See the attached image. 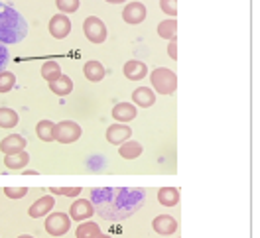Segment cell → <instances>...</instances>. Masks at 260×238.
<instances>
[{
    "label": "cell",
    "mask_w": 260,
    "mask_h": 238,
    "mask_svg": "<svg viewBox=\"0 0 260 238\" xmlns=\"http://www.w3.org/2000/svg\"><path fill=\"white\" fill-rule=\"evenodd\" d=\"M91 205L101 219L120 222L144 205V191L132 187H97L91 191Z\"/></svg>",
    "instance_id": "cell-1"
},
{
    "label": "cell",
    "mask_w": 260,
    "mask_h": 238,
    "mask_svg": "<svg viewBox=\"0 0 260 238\" xmlns=\"http://www.w3.org/2000/svg\"><path fill=\"white\" fill-rule=\"evenodd\" d=\"M28 36V22L16 8L0 2V42L18 44Z\"/></svg>",
    "instance_id": "cell-2"
},
{
    "label": "cell",
    "mask_w": 260,
    "mask_h": 238,
    "mask_svg": "<svg viewBox=\"0 0 260 238\" xmlns=\"http://www.w3.org/2000/svg\"><path fill=\"white\" fill-rule=\"evenodd\" d=\"M150 81L154 87V93L160 95H174L178 89V75L176 71L168 69V67H158L150 73Z\"/></svg>",
    "instance_id": "cell-3"
},
{
    "label": "cell",
    "mask_w": 260,
    "mask_h": 238,
    "mask_svg": "<svg viewBox=\"0 0 260 238\" xmlns=\"http://www.w3.org/2000/svg\"><path fill=\"white\" fill-rule=\"evenodd\" d=\"M83 130L75 120H61L53 128V140L59 144H73L81 138Z\"/></svg>",
    "instance_id": "cell-4"
},
{
    "label": "cell",
    "mask_w": 260,
    "mask_h": 238,
    "mask_svg": "<svg viewBox=\"0 0 260 238\" xmlns=\"http://www.w3.org/2000/svg\"><path fill=\"white\" fill-rule=\"evenodd\" d=\"M83 33H85V38L91 44H103V42H107V36H109L105 22L97 16L85 18V22H83Z\"/></svg>",
    "instance_id": "cell-5"
},
{
    "label": "cell",
    "mask_w": 260,
    "mask_h": 238,
    "mask_svg": "<svg viewBox=\"0 0 260 238\" xmlns=\"http://www.w3.org/2000/svg\"><path fill=\"white\" fill-rule=\"evenodd\" d=\"M69 228H71L69 215H65L61 211L48 215V219H46V232H48L49 236H63V234L69 232Z\"/></svg>",
    "instance_id": "cell-6"
},
{
    "label": "cell",
    "mask_w": 260,
    "mask_h": 238,
    "mask_svg": "<svg viewBox=\"0 0 260 238\" xmlns=\"http://www.w3.org/2000/svg\"><path fill=\"white\" fill-rule=\"evenodd\" d=\"M49 33H51V38H55V40H65L69 33H71V20L67 18V14H55V16H51L49 20Z\"/></svg>",
    "instance_id": "cell-7"
},
{
    "label": "cell",
    "mask_w": 260,
    "mask_h": 238,
    "mask_svg": "<svg viewBox=\"0 0 260 238\" xmlns=\"http://www.w3.org/2000/svg\"><path fill=\"white\" fill-rule=\"evenodd\" d=\"M122 20L130 26H138L146 20V6L142 2H128L122 10Z\"/></svg>",
    "instance_id": "cell-8"
},
{
    "label": "cell",
    "mask_w": 260,
    "mask_h": 238,
    "mask_svg": "<svg viewBox=\"0 0 260 238\" xmlns=\"http://www.w3.org/2000/svg\"><path fill=\"white\" fill-rule=\"evenodd\" d=\"M107 142L113 144V146H120L124 144L126 140H130L132 136V128L128 124H122V122H116V124H111L107 128Z\"/></svg>",
    "instance_id": "cell-9"
},
{
    "label": "cell",
    "mask_w": 260,
    "mask_h": 238,
    "mask_svg": "<svg viewBox=\"0 0 260 238\" xmlns=\"http://www.w3.org/2000/svg\"><path fill=\"white\" fill-rule=\"evenodd\" d=\"M93 215H95V209H93L89 199H77L73 205L69 207V219L71 221L83 222L87 219H91Z\"/></svg>",
    "instance_id": "cell-10"
},
{
    "label": "cell",
    "mask_w": 260,
    "mask_h": 238,
    "mask_svg": "<svg viewBox=\"0 0 260 238\" xmlns=\"http://www.w3.org/2000/svg\"><path fill=\"white\" fill-rule=\"evenodd\" d=\"M152 228L162 234V236H170L174 232H178V221L172 217V215H158L154 221H152Z\"/></svg>",
    "instance_id": "cell-11"
},
{
    "label": "cell",
    "mask_w": 260,
    "mask_h": 238,
    "mask_svg": "<svg viewBox=\"0 0 260 238\" xmlns=\"http://www.w3.org/2000/svg\"><path fill=\"white\" fill-rule=\"evenodd\" d=\"M53 207H55L53 195H44V197H40V199L28 209V215H30L32 219H42V217H46V215L51 213Z\"/></svg>",
    "instance_id": "cell-12"
},
{
    "label": "cell",
    "mask_w": 260,
    "mask_h": 238,
    "mask_svg": "<svg viewBox=\"0 0 260 238\" xmlns=\"http://www.w3.org/2000/svg\"><path fill=\"white\" fill-rule=\"evenodd\" d=\"M26 138L24 136H20V134H10V136H6V138H2V142H0V152L4 154V156H10V154H16V152H22V150H26Z\"/></svg>",
    "instance_id": "cell-13"
},
{
    "label": "cell",
    "mask_w": 260,
    "mask_h": 238,
    "mask_svg": "<svg viewBox=\"0 0 260 238\" xmlns=\"http://www.w3.org/2000/svg\"><path fill=\"white\" fill-rule=\"evenodd\" d=\"M122 73L128 81H142L148 75V65L138 59H130L122 67Z\"/></svg>",
    "instance_id": "cell-14"
},
{
    "label": "cell",
    "mask_w": 260,
    "mask_h": 238,
    "mask_svg": "<svg viewBox=\"0 0 260 238\" xmlns=\"http://www.w3.org/2000/svg\"><path fill=\"white\" fill-rule=\"evenodd\" d=\"M132 105L140 109H150L152 105H156V93L150 87H138L132 93Z\"/></svg>",
    "instance_id": "cell-15"
},
{
    "label": "cell",
    "mask_w": 260,
    "mask_h": 238,
    "mask_svg": "<svg viewBox=\"0 0 260 238\" xmlns=\"http://www.w3.org/2000/svg\"><path fill=\"white\" fill-rule=\"evenodd\" d=\"M136 114H138V109H136L132 103H118V105L113 107V118L116 122H122V124L134 120Z\"/></svg>",
    "instance_id": "cell-16"
},
{
    "label": "cell",
    "mask_w": 260,
    "mask_h": 238,
    "mask_svg": "<svg viewBox=\"0 0 260 238\" xmlns=\"http://www.w3.org/2000/svg\"><path fill=\"white\" fill-rule=\"evenodd\" d=\"M83 73H85V79L91 81V83H99V81L105 79V75H107V71H105L103 63H99V61H95V59H91V61L85 63Z\"/></svg>",
    "instance_id": "cell-17"
},
{
    "label": "cell",
    "mask_w": 260,
    "mask_h": 238,
    "mask_svg": "<svg viewBox=\"0 0 260 238\" xmlns=\"http://www.w3.org/2000/svg\"><path fill=\"white\" fill-rule=\"evenodd\" d=\"M28 163H30V154L26 150L16 152V154H10V156L4 158V165L10 167V169H24Z\"/></svg>",
    "instance_id": "cell-18"
},
{
    "label": "cell",
    "mask_w": 260,
    "mask_h": 238,
    "mask_svg": "<svg viewBox=\"0 0 260 238\" xmlns=\"http://www.w3.org/2000/svg\"><path fill=\"white\" fill-rule=\"evenodd\" d=\"M142 146L138 142H134V140H126L124 144H120L118 146V154H120V158L124 159H136L142 156Z\"/></svg>",
    "instance_id": "cell-19"
},
{
    "label": "cell",
    "mask_w": 260,
    "mask_h": 238,
    "mask_svg": "<svg viewBox=\"0 0 260 238\" xmlns=\"http://www.w3.org/2000/svg\"><path fill=\"white\" fill-rule=\"evenodd\" d=\"M48 85L49 89H51V93L57 96H67L73 91V81H71V77H67V75H61L57 81L48 83Z\"/></svg>",
    "instance_id": "cell-20"
},
{
    "label": "cell",
    "mask_w": 260,
    "mask_h": 238,
    "mask_svg": "<svg viewBox=\"0 0 260 238\" xmlns=\"http://www.w3.org/2000/svg\"><path fill=\"white\" fill-rule=\"evenodd\" d=\"M178 33V20L176 18H166L158 24V36L164 38V40H174Z\"/></svg>",
    "instance_id": "cell-21"
},
{
    "label": "cell",
    "mask_w": 260,
    "mask_h": 238,
    "mask_svg": "<svg viewBox=\"0 0 260 238\" xmlns=\"http://www.w3.org/2000/svg\"><path fill=\"white\" fill-rule=\"evenodd\" d=\"M158 201L164 207H176L179 203V189H176V187H162L158 191Z\"/></svg>",
    "instance_id": "cell-22"
},
{
    "label": "cell",
    "mask_w": 260,
    "mask_h": 238,
    "mask_svg": "<svg viewBox=\"0 0 260 238\" xmlns=\"http://www.w3.org/2000/svg\"><path fill=\"white\" fill-rule=\"evenodd\" d=\"M103 234L101 232V226L97 222H91V221H83L79 224V228L75 230V236L77 238H99Z\"/></svg>",
    "instance_id": "cell-23"
},
{
    "label": "cell",
    "mask_w": 260,
    "mask_h": 238,
    "mask_svg": "<svg viewBox=\"0 0 260 238\" xmlns=\"http://www.w3.org/2000/svg\"><path fill=\"white\" fill-rule=\"evenodd\" d=\"M18 122H20V116H18L16 111H12V109H8V107H2L0 109V128H14L18 126Z\"/></svg>",
    "instance_id": "cell-24"
},
{
    "label": "cell",
    "mask_w": 260,
    "mask_h": 238,
    "mask_svg": "<svg viewBox=\"0 0 260 238\" xmlns=\"http://www.w3.org/2000/svg\"><path fill=\"white\" fill-rule=\"evenodd\" d=\"M61 75H63V73H61V67H59L57 61H46V63L42 65V77L48 81V83L57 81Z\"/></svg>",
    "instance_id": "cell-25"
},
{
    "label": "cell",
    "mask_w": 260,
    "mask_h": 238,
    "mask_svg": "<svg viewBox=\"0 0 260 238\" xmlns=\"http://www.w3.org/2000/svg\"><path fill=\"white\" fill-rule=\"evenodd\" d=\"M53 128L55 124L51 120H40L36 126V134L42 142H53Z\"/></svg>",
    "instance_id": "cell-26"
},
{
    "label": "cell",
    "mask_w": 260,
    "mask_h": 238,
    "mask_svg": "<svg viewBox=\"0 0 260 238\" xmlns=\"http://www.w3.org/2000/svg\"><path fill=\"white\" fill-rule=\"evenodd\" d=\"M16 87V75L10 71H0V93H8Z\"/></svg>",
    "instance_id": "cell-27"
},
{
    "label": "cell",
    "mask_w": 260,
    "mask_h": 238,
    "mask_svg": "<svg viewBox=\"0 0 260 238\" xmlns=\"http://www.w3.org/2000/svg\"><path fill=\"white\" fill-rule=\"evenodd\" d=\"M55 6L61 14H73L79 10V0H55Z\"/></svg>",
    "instance_id": "cell-28"
},
{
    "label": "cell",
    "mask_w": 260,
    "mask_h": 238,
    "mask_svg": "<svg viewBox=\"0 0 260 238\" xmlns=\"http://www.w3.org/2000/svg\"><path fill=\"white\" fill-rule=\"evenodd\" d=\"M49 193H51V195H63V197L75 199V197L81 195V187H51Z\"/></svg>",
    "instance_id": "cell-29"
},
{
    "label": "cell",
    "mask_w": 260,
    "mask_h": 238,
    "mask_svg": "<svg viewBox=\"0 0 260 238\" xmlns=\"http://www.w3.org/2000/svg\"><path fill=\"white\" fill-rule=\"evenodd\" d=\"M160 8L168 18H176L178 14V0H160Z\"/></svg>",
    "instance_id": "cell-30"
},
{
    "label": "cell",
    "mask_w": 260,
    "mask_h": 238,
    "mask_svg": "<svg viewBox=\"0 0 260 238\" xmlns=\"http://www.w3.org/2000/svg\"><path fill=\"white\" fill-rule=\"evenodd\" d=\"M4 195L8 197V199H24L26 195H28V189L26 187H6L4 189Z\"/></svg>",
    "instance_id": "cell-31"
},
{
    "label": "cell",
    "mask_w": 260,
    "mask_h": 238,
    "mask_svg": "<svg viewBox=\"0 0 260 238\" xmlns=\"http://www.w3.org/2000/svg\"><path fill=\"white\" fill-rule=\"evenodd\" d=\"M10 61V53H8V48L0 42V71H4V67Z\"/></svg>",
    "instance_id": "cell-32"
},
{
    "label": "cell",
    "mask_w": 260,
    "mask_h": 238,
    "mask_svg": "<svg viewBox=\"0 0 260 238\" xmlns=\"http://www.w3.org/2000/svg\"><path fill=\"white\" fill-rule=\"evenodd\" d=\"M168 55H170L172 59H178V40H176V38L170 40V44H168Z\"/></svg>",
    "instance_id": "cell-33"
},
{
    "label": "cell",
    "mask_w": 260,
    "mask_h": 238,
    "mask_svg": "<svg viewBox=\"0 0 260 238\" xmlns=\"http://www.w3.org/2000/svg\"><path fill=\"white\" fill-rule=\"evenodd\" d=\"M22 174L24 175H38V172H34V169H22Z\"/></svg>",
    "instance_id": "cell-34"
},
{
    "label": "cell",
    "mask_w": 260,
    "mask_h": 238,
    "mask_svg": "<svg viewBox=\"0 0 260 238\" xmlns=\"http://www.w3.org/2000/svg\"><path fill=\"white\" fill-rule=\"evenodd\" d=\"M107 2H111V4H122V2H126V0H107Z\"/></svg>",
    "instance_id": "cell-35"
},
{
    "label": "cell",
    "mask_w": 260,
    "mask_h": 238,
    "mask_svg": "<svg viewBox=\"0 0 260 238\" xmlns=\"http://www.w3.org/2000/svg\"><path fill=\"white\" fill-rule=\"evenodd\" d=\"M18 238H34V236H30V234H22V236H18Z\"/></svg>",
    "instance_id": "cell-36"
},
{
    "label": "cell",
    "mask_w": 260,
    "mask_h": 238,
    "mask_svg": "<svg viewBox=\"0 0 260 238\" xmlns=\"http://www.w3.org/2000/svg\"><path fill=\"white\" fill-rule=\"evenodd\" d=\"M99 238H113V236H109V234H101Z\"/></svg>",
    "instance_id": "cell-37"
}]
</instances>
